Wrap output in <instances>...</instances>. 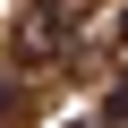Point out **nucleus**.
I'll list each match as a JSON object with an SVG mask.
<instances>
[{
  "mask_svg": "<svg viewBox=\"0 0 128 128\" xmlns=\"http://www.w3.org/2000/svg\"><path fill=\"white\" fill-rule=\"evenodd\" d=\"M86 9H94V0H34V9L17 17V60H26V68H34V60H60L77 43Z\"/></svg>",
  "mask_w": 128,
  "mask_h": 128,
  "instance_id": "1",
  "label": "nucleus"
},
{
  "mask_svg": "<svg viewBox=\"0 0 128 128\" xmlns=\"http://www.w3.org/2000/svg\"><path fill=\"white\" fill-rule=\"evenodd\" d=\"M102 120H128V77H120V86L102 94Z\"/></svg>",
  "mask_w": 128,
  "mask_h": 128,
  "instance_id": "2",
  "label": "nucleus"
},
{
  "mask_svg": "<svg viewBox=\"0 0 128 128\" xmlns=\"http://www.w3.org/2000/svg\"><path fill=\"white\" fill-rule=\"evenodd\" d=\"M9 111H17V86H9V77H0V120H9Z\"/></svg>",
  "mask_w": 128,
  "mask_h": 128,
  "instance_id": "3",
  "label": "nucleus"
},
{
  "mask_svg": "<svg viewBox=\"0 0 128 128\" xmlns=\"http://www.w3.org/2000/svg\"><path fill=\"white\" fill-rule=\"evenodd\" d=\"M120 51H128V9H120Z\"/></svg>",
  "mask_w": 128,
  "mask_h": 128,
  "instance_id": "4",
  "label": "nucleus"
}]
</instances>
